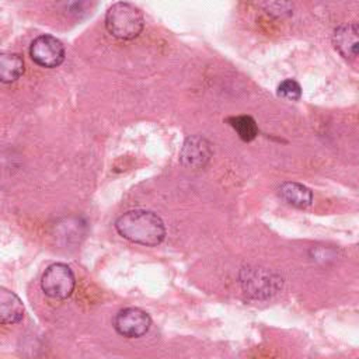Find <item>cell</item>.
<instances>
[{
  "label": "cell",
  "instance_id": "obj_1",
  "mask_svg": "<svg viewBox=\"0 0 359 359\" xmlns=\"http://www.w3.org/2000/svg\"><path fill=\"white\" fill-rule=\"evenodd\" d=\"M115 229L123 238L140 245L153 247L165 236V227L160 216L144 209L125 212L115 222Z\"/></svg>",
  "mask_w": 359,
  "mask_h": 359
},
{
  "label": "cell",
  "instance_id": "obj_2",
  "mask_svg": "<svg viewBox=\"0 0 359 359\" xmlns=\"http://www.w3.org/2000/svg\"><path fill=\"white\" fill-rule=\"evenodd\" d=\"M143 15L135 6L126 1L112 4L105 14L107 31L122 41L136 38L143 29Z\"/></svg>",
  "mask_w": 359,
  "mask_h": 359
},
{
  "label": "cell",
  "instance_id": "obj_3",
  "mask_svg": "<svg viewBox=\"0 0 359 359\" xmlns=\"http://www.w3.org/2000/svg\"><path fill=\"white\" fill-rule=\"evenodd\" d=\"M74 273L66 264L55 262L49 265L41 278V287L43 293L52 299H67L74 290Z\"/></svg>",
  "mask_w": 359,
  "mask_h": 359
},
{
  "label": "cell",
  "instance_id": "obj_4",
  "mask_svg": "<svg viewBox=\"0 0 359 359\" xmlns=\"http://www.w3.org/2000/svg\"><path fill=\"white\" fill-rule=\"evenodd\" d=\"M151 325L150 316L137 307L122 309L116 313L114 318V328L116 332L125 338H139L143 337Z\"/></svg>",
  "mask_w": 359,
  "mask_h": 359
},
{
  "label": "cell",
  "instance_id": "obj_5",
  "mask_svg": "<svg viewBox=\"0 0 359 359\" xmlns=\"http://www.w3.org/2000/svg\"><path fill=\"white\" fill-rule=\"evenodd\" d=\"M29 56L36 65L53 69L65 60V46L52 35H41L32 41L29 46Z\"/></svg>",
  "mask_w": 359,
  "mask_h": 359
},
{
  "label": "cell",
  "instance_id": "obj_6",
  "mask_svg": "<svg viewBox=\"0 0 359 359\" xmlns=\"http://www.w3.org/2000/svg\"><path fill=\"white\" fill-rule=\"evenodd\" d=\"M278 280L272 275L259 268H245L241 273V285L245 293L254 297H268L276 290Z\"/></svg>",
  "mask_w": 359,
  "mask_h": 359
},
{
  "label": "cell",
  "instance_id": "obj_7",
  "mask_svg": "<svg viewBox=\"0 0 359 359\" xmlns=\"http://www.w3.org/2000/svg\"><path fill=\"white\" fill-rule=\"evenodd\" d=\"M334 46L346 59H355L358 56L359 39L358 27L355 24H345L334 31Z\"/></svg>",
  "mask_w": 359,
  "mask_h": 359
},
{
  "label": "cell",
  "instance_id": "obj_8",
  "mask_svg": "<svg viewBox=\"0 0 359 359\" xmlns=\"http://www.w3.org/2000/svg\"><path fill=\"white\" fill-rule=\"evenodd\" d=\"M21 299L10 289L0 287V324H17L24 317Z\"/></svg>",
  "mask_w": 359,
  "mask_h": 359
},
{
  "label": "cell",
  "instance_id": "obj_9",
  "mask_svg": "<svg viewBox=\"0 0 359 359\" xmlns=\"http://www.w3.org/2000/svg\"><path fill=\"white\" fill-rule=\"evenodd\" d=\"M279 196L294 208L304 209L313 202V192L303 184L299 182H283L279 187Z\"/></svg>",
  "mask_w": 359,
  "mask_h": 359
},
{
  "label": "cell",
  "instance_id": "obj_10",
  "mask_svg": "<svg viewBox=\"0 0 359 359\" xmlns=\"http://www.w3.org/2000/svg\"><path fill=\"white\" fill-rule=\"evenodd\" d=\"M210 150L208 143L201 137H189L181 151V158L184 164L191 167L203 165L205 161L209 158Z\"/></svg>",
  "mask_w": 359,
  "mask_h": 359
},
{
  "label": "cell",
  "instance_id": "obj_11",
  "mask_svg": "<svg viewBox=\"0 0 359 359\" xmlns=\"http://www.w3.org/2000/svg\"><path fill=\"white\" fill-rule=\"evenodd\" d=\"M24 73V60L17 53H0V81L14 83Z\"/></svg>",
  "mask_w": 359,
  "mask_h": 359
},
{
  "label": "cell",
  "instance_id": "obj_12",
  "mask_svg": "<svg viewBox=\"0 0 359 359\" xmlns=\"http://www.w3.org/2000/svg\"><path fill=\"white\" fill-rule=\"evenodd\" d=\"M230 125L234 128V130L238 133V136L244 142H251L258 135V128L255 121L248 115H240L230 118Z\"/></svg>",
  "mask_w": 359,
  "mask_h": 359
},
{
  "label": "cell",
  "instance_id": "obj_13",
  "mask_svg": "<svg viewBox=\"0 0 359 359\" xmlns=\"http://www.w3.org/2000/svg\"><path fill=\"white\" fill-rule=\"evenodd\" d=\"M278 95L289 100V101H297L302 97V87L296 80L287 79L283 80L279 86H278Z\"/></svg>",
  "mask_w": 359,
  "mask_h": 359
}]
</instances>
